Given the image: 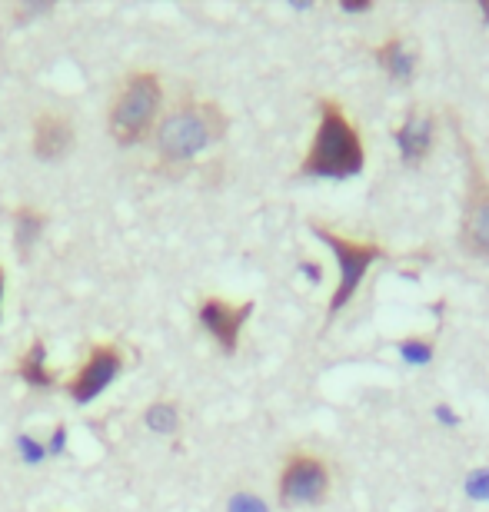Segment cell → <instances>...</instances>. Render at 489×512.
<instances>
[{"label": "cell", "mask_w": 489, "mask_h": 512, "mask_svg": "<svg viewBox=\"0 0 489 512\" xmlns=\"http://www.w3.org/2000/svg\"><path fill=\"white\" fill-rule=\"evenodd\" d=\"M366 167V143L356 120L336 97L317 100V130L300 160V177L350 180Z\"/></svg>", "instance_id": "1"}, {"label": "cell", "mask_w": 489, "mask_h": 512, "mask_svg": "<svg viewBox=\"0 0 489 512\" xmlns=\"http://www.w3.org/2000/svg\"><path fill=\"white\" fill-rule=\"evenodd\" d=\"M230 120L220 104L200 97H183L157 124V157L167 167H183L203 150L227 137Z\"/></svg>", "instance_id": "2"}, {"label": "cell", "mask_w": 489, "mask_h": 512, "mask_svg": "<svg viewBox=\"0 0 489 512\" xmlns=\"http://www.w3.org/2000/svg\"><path fill=\"white\" fill-rule=\"evenodd\" d=\"M163 110V80L157 70H130L120 77L107 110V133L117 147H137L157 133Z\"/></svg>", "instance_id": "3"}, {"label": "cell", "mask_w": 489, "mask_h": 512, "mask_svg": "<svg viewBox=\"0 0 489 512\" xmlns=\"http://www.w3.org/2000/svg\"><path fill=\"white\" fill-rule=\"evenodd\" d=\"M310 230L333 250L336 266H340V283H336L333 300L326 306V320H333V316H340L346 306L353 303V296L360 290V283L366 280V273H370V266L386 260L390 250H386V243L380 240L343 237V233H336L333 227H323V223H310Z\"/></svg>", "instance_id": "4"}, {"label": "cell", "mask_w": 489, "mask_h": 512, "mask_svg": "<svg viewBox=\"0 0 489 512\" xmlns=\"http://www.w3.org/2000/svg\"><path fill=\"white\" fill-rule=\"evenodd\" d=\"M456 147L466 157V193H463V217H460V247L463 253L476 256V260H489V177L483 170L480 157H476L470 137L456 124Z\"/></svg>", "instance_id": "5"}, {"label": "cell", "mask_w": 489, "mask_h": 512, "mask_svg": "<svg viewBox=\"0 0 489 512\" xmlns=\"http://www.w3.org/2000/svg\"><path fill=\"white\" fill-rule=\"evenodd\" d=\"M330 489H333V473L330 463L320 453H310V449H293V453H287L277 479V499L283 509L320 506L323 499H330Z\"/></svg>", "instance_id": "6"}, {"label": "cell", "mask_w": 489, "mask_h": 512, "mask_svg": "<svg viewBox=\"0 0 489 512\" xmlns=\"http://www.w3.org/2000/svg\"><path fill=\"white\" fill-rule=\"evenodd\" d=\"M124 366H127L124 346L120 343H94L87 350L84 363H80L77 370L60 383V389H64L77 406H87V403H94L110 383H117V376L124 373Z\"/></svg>", "instance_id": "7"}, {"label": "cell", "mask_w": 489, "mask_h": 512, "mask_svg": "<svg viewBox=\"0 0 489 512\" xmlns=\"http://www.w3.org/2000/svg\"><path fill=\"white\" fill-rule=\"evenodd\" d=\"M253 313L250 300H227V296H203L197 306V323L203 326V333L220 346L223 353L233 356L240 346L243 326H247Z\"/></svg>", "instance_id": "8"}, {"label": "cell", "mask_w": 489, "mask_h": 512, "mask_svg": "<svg viewBox=\"0 0 489 512\" xmlns=\"http://www.w3.org/2000/svg\"><path fill=\"white\" fill-rule=\"evenodd\" d=\"M74 143H77L74 120H70L64 110L44 107L34 117V124H30V153H34L37 160H44V163L67 160Z\"/></svg>", "instance_id": "9"}, {"label": "cell", "mask_w": 489, "mask_h": 512, "mask_svg": "<svg viewBox=\"0 0 489 512\" xmlns=\"http://www.w3.org/2000/svg\"><path fill=\"white\" fill-rule=\"evenodd\" d=\"M393 143L406 167H423L436 147V114L430 107H410L400 124L393 127Z\"/></svg>", "instance_id": "10"}, {"label": "cell", "mask_w": 489, "mask_h": 512, "mask_svg": "<svg viewBox=\"0 0 489 512\" xmlns=\"http://www.w3.org/2000/svg\"><path fill=\"white\" fill-rule=\"evenodd\" d=\"M376 54V64L383 67V74L393 80V84H410L416 77V67H420V50L406 34L393 30L390 37L383 40L380 47L373 50Z\"/></svg>", "instance_id": "11"}, {"label": "cell", "mask_w": 489, "mask_h": 512, "mask_svg": "<svg viewBox=\"0 0 489 512\" xmlns=\"http://www.w3.org/2000/svg\"><path fill=\"white\" fill-rule=\"evenodd\" d=\"M14 373L27 386H34V389H54V386H60V376L50 370V363H47V346H44V340H34L24 353L17 356Z\"/></svg>", "instance_id": "12"}, {"label": "cell", "mask_w": 489, "mask_h": 512, "mask_svg": "<svg viewBox=\"0 0 489 512\" xmlns=\"http://www.w3.org/2000/svg\"><path fill=\"white\" fill-rule=\"evenodd\" d=\"M14 243H17V253L27 256L30 250L37 247L40 237H44L47 230V213L40 207H30V203H20L14 210Z\"/></svg>", "instance_id": "13"}, {"label": "cell", "mask_w": 489, "mask_h": 512, "mask_svg": "<svg viewBox=\"0 0 489 512\" xmlns=\"http://www.w3.org/2000/svg\"><path fill=\"white\" fill-rule=\"evenodd\" d=\"M147 426L157 429V433H173L177 429V409L173 403H154L147 409Z\"/></svg>", "instance_id": "14"}, {"label": "cell", "mask_w": 489, "mask_h": 512, "mask_svg": "<svg viewBox=\"0 0 489 512\" xmlns=\"http://www.w3.org/2000/svg\"><path fill=\"white\" fill-rule=\"evenodd\" d=\"M4 290H7V273H4V266H0V313H4Z\"/></svg>", "instance_id": "15"}]
</instances>
